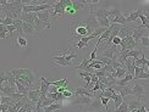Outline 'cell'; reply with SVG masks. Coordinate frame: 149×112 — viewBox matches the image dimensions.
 Masks as SVG:
<instances>
[{
	"mask_svg": "<svg viewBox=\"0 0 149 112\" xmlns=\"http://www.w3.org/2000/svg\"><path fill=\"white\" fill-rule=\"evenodd\" d=\"M70 49L67 50H60L59 53L61 54L60 56H54V61H55V65H59V66H63V67H67V66H71V60L76 59L77 57V54L76 53H71L69 54Z\"/></svg>",
	"mask_w": 149,
	"mask_h": 112,
	"instance_id": "obj_1",
	"label": "cell"
},
{
	"mask_svg": "<svg viewBox=\"0 0 149 112\" xmlns=\"http://www.w3.org/2000/svg\"><path fill=\"white\" fill-rule=\"evenodd\" d=\"M37 17L39 18V20L44 23V26L49 29L52 27V21H50V18H52V15H50V11H43V12H38V14H36Z\"/></svg>",
	"mask_w": 149,
	"mask_h": 112,
	"instance_id": "obj_2",
	"label": "cell"
},
{
	"mask_svg": "<svg viewBox=\"0 0 149 112\" xmlns=\"http://www.w3.org/2000/svg\"><path fill=\"white\" fill-rule=\"evenodd\" d=\"M144 93H146V90H144V86L143 85H141L138 83L133 84V86H132V95L137 97V100L141 101L142 99L144 97Z\"/></svg>",
	"mask_w": 149,
	"mask_h": 112,
	"instance_id": "obj_3",
	"label": "cell"
},
{
	"mask_svg": "<svg viewBox=\"0 0 149 112\" xmlns=\"http://www.w3.org/2000/svg\"><path fill=\"white\" fill-rule=\"evenodd\" d=\"M64 17L71 18V20L77 17L76 10L73 9V1H71V0H66V10H65V16Z\"/></svg>",
	"mask_w": 149,
	"mask_h": 112,
	"instance_id": "obj_4",
	"label": "cell"
},
{
	"mask_svg": "<svg viewBox=\"0 0 149 112\" xmlns=\"http://www.w3.org/2000/svg\"><path fill=\"white\" fill-rule=\"evenodd\" d=\"M0 89H1V95H4V96H12L15 93H17L16 86H11L8 83H6V85L1 84V88Z\"/></svg>",
	"mask_w": 149,
	"mask_h": 112,
	"instance_id": "obj_5",
	"label": "cell"
},
{
	"mask_svg": "<svg viewBox=\"0 0 149 112\" xmlns=\"http://www.w3.org/2000/svg\"><path fill=\"white\" fill-rule=\"evenodd\" d=\"M52 85V80H47L45 78H43L40 77V93H42V95L43 96H47L48 95V93H49V86Z\"/></svg>",
	"mask_w": 149,
	"mask_h": 112,
	"instance_id": "obj_6",
	"label": "cell"
},
{
	"mask_svg": "<svg viewBox=\"0 0 149 112\" xmlns=\"http://www.w3.org/2000/svg\"><path fill=\"white\" fill-rule=\"evenodd\" d=\"M40 96H42L40 90L34 89V90H29L28 91V100L31 101V104H36L37 105V102L39 101Z\"/></svg>",
	"mask_w": 149,
	"mask_h": 112,
	"instance_id": "obj_7",
	"label": "cell"
},
{
	"mask_svg": "<svg viewBox=\"0 0 149 112\" xmlns=\"http://www.w3.org/2000/svg\"><path fill=\"white\" fill-rule=\"evenodd\" d=\"M114 90L119 91V94L122 97H125L127 95H132V86H130V85H126V86H117V85H115Z\"/></svg>",
	"mask_w": 149,
	"mask_h": 112,
	"instance_id": "obj_8",
	"label": "cell"
},
{
	"mask_svg": "<svg viewBox=\"0 0 149 112\" xmlns=\"http://www.w3.org/2000/svg\"><path fill=\"white\" fill-rule=\"evenodd\" d=\"M74 95L77 96H89V97H94V94L93 93H91V90H87L86 88H83V86H79V88H77L76 90H74Z\"/></svg>",
	"mask_w": 149,
	"mask_h": 112,
	"instance_id": "obj_9",
	"label": "cell"
},
{
	"mask_svg": "<svg viewBox=\"0 0 149 112\" xmlns=\"http://www.w3.org/2000/svg\"><path fill=\"white\" fill-rule=\"evenodd\" d=\"M142 12H143V11H142L141 9L136 10V11H131V12H128V16L126 17L127 23H130V22H134L136 20H138L139 16L142 15Z\"/></svg>",
	"mask_w": 149,
	"mask_h": 112,
	"instance_id": "obj_10",
	"label": "cell"
},
{
	"mask_svg": "<svg viewBox=\"0 0 149 112\" xmlns=\"http://www.w3.org/2000/svg\"><path fill=\"white\" fill-rule=\"evenodd\" d=\"M92 102H93V100L89 96H77L76 100L73 101L74 105H88V106Z\"/></svg>",
	"mask_w": 149,
	"mask_h": 112,
	"instance_id": "obj_11",
	"label": "cell"
},
{
	"mask_svg": "<svg viewBox=\"0 0 149 112\" xmlns=\"http://www.w3.org/2000/svg\"><path fill=\"white\" fill-rule=\"evenodd\" d=\"M147 29H141V28H134L133 27V39L134 41L138 44V41L142 40V38L144 37V33H146Z\"/></svg>",
	"mask_w": 149,
	"mask_h": 112,
	"instance_id": "obj_12",
	"label": "cell"
},
{
	"mask_svg": "<svg viewBox=\"0 0 149 112\" xmlns=\"http://www.w3.org/2000/svg\"><path fill=\"white\" fill-rule=\"evenodd\" d=\"M94 38H95L94 34H92V35H89V37H86V38H82V39H81L79 41H77V43H74V45H76V46L79 49V50H81V49H82L83 46H87V45H88V41H89V40L94 39Z\"/></svg>",
	"mask_w": 149,
	"mask_h": 112,
	"instance_id": "obj_13",
	"label": "cell"
},
{
	"mask_svg": "<svg viewBox=\"0 0 149 112\" xmlns=\"http://www.w3.org/2000/svg\"><path fill=\"white\" fill-rule=\"evenodd\" d=\"M34 32H37L34 24H31V23H27V22L23 23V33L26 35H33Z\"/></svg>",
	"mask_w": 149,
	"mask_h": 112,
	"instance_id": "obj_14",
	"label": "cell"
},
{
	"mask_svg": "<svg viewBox=\"0 0 149 112\" xmlns=\"http://www.w3.org/2000/svg\"><path fill=\"white\" fill-rule=\"evenodd\" d=\"M143 51L141 50V49H134V50H128V54H127V57L128 59H134V60H138L139 56H143Z\"/></svg>",
	"mask_w": 149,
	"mask_h": 112,
	"instance_id": "obj_15",
	"label": "cell"
},
{
	"mask_svg": "<svg viewBox=\"0 0 149 112\" xmlns=\"http://www.w3.org/2000/svg\"><path fill=\"white\" fill-rule=\"evenodd\" d=\"M34 17H36V14H24V12H22L21 20H22L23 22H27V23H31V24H34Z\"/></svg>",
	"mask_w": 149,
	"mask_h": 112,
	"instance_id": "obj_16",
	"label": "cell"
},
{
	"mask_svg": "<svg viewBox=\"0 0 149 112\" xmlns=\"http://www.w3.org/2000/svg\"><path fill=\"white\" fill-rule=\"evenodd\" d=\"M126 74H127V71H126V68L125 67H121V68H117L115 74H114V78L115 79H122V78H125L126 77Z\"/></svg>",
	"mask_w": 149,
	"mask_h": 112,
	"instance_id": "obj_17",
	"label": "cell"
},
{
	"mask_svg": "<svg viewBox=\"0 0 149 112\" xmlns=\"http://www.w3.org/2000/svg\"><path fill=\"white\" fill-rule=\"evenodd\" d=\"M23 21L21 20V18H17V20H15L14 21V26L16 27V29H17V34L18 35H22L23 34Z\"/></svg>",
	"mask_w": 149,
	"mask_h": 112,
	"instance_id": "obj_18",
	"label": "cell"
},
{
	"mask_svg": "<svg viewBox=\"0 0 149 112\" xmlns=\"http://www.w3.org/2000/svg\"><path fill=\"white\" fill-rule=\"evenodd\" d=\"M123 100H125V99H123L120 94H117L115 97H114V107H113V110H116V109H119L120 106H121V104L123 102Z\"/></svg>",
	"mask_w": 149,
	"mask_h": 112,
	"instance_id": "obj_19",
	"label": "cell"
},
{
	"mask_svg": "<svg viewBox=\"0 0 149 112\" xmlns=\"http://www.w3.org/2000/svg\"><path fill=\"white\" fill-rule=\"evenodd\" d=\"M67 83H69V79L65 78V79H61V80H52V85L54 86H66Z\"/></svg>",
	"mask_w": 149,
	"mask_h": 112,
	"instance_id": "obj_20",
	"label": "cell"
},
{
	"mask_svg": "<svg viewBox=\"0 0 149 112\" xmlns=\"http://www.w3.org/2000/svg\"><path fill=\"white\" fill-rule=\"evenodd\" d=\"M113 112H130V109H128V102L126 100H123V102L121 104V106L119 109L114 110Z\"/></svg>",
	"mask_w": 149,
	"mask_h": 112,
	"instance_id": "obj_21",
	"label": "cell"
},
{
	"mask_svg": "<svg viewBox=\"0 0 149 112\" xmlns=\"http://www.w3.org/2000/svg\"><path fill=\"white\" fill-rule=\"evenodd\" d=\"M91 64H92V61H91L89 59H88V60H86V59H84V60H83L82 62H81V65L76 66V68H77V70H81V71H84L86 68L88 67V66H89Z\"/></svg>",
	"mask_w": 149,
	"mask_h": 112,
	"instance_id": "obj_22",
	"label": "cell"
},
{
	"mask_svg": "<svg viewBox=\"0 0 149 112\" xmlns=\"http://www.w3.org/2000/svg\"><path fill=\"white\" fill-rule=\"evenodd\" d=\"M17 43H18V45H20L21 48H27L28 46L27 39L24 38L23 35H17Z\"/></svg>",
	"mask_w": 149,
	"mask_h": 112,
	"instance_id": "obj_23",
	"label": "cell"
},
{
	"mask_svg": "<svg viewBox=\"0 0 149 112\" xmlns=\"http://www.w3.org/2000/svg\"><path fill=\"white\" fill-rule=\"evenodd\" d=\"M147 59H146V56H144V54H143V56H142L141 59H138V60H136L134 61V66H139V67H143L144 68V66L147 65Z\"/></svg>",
	"mask_w": 149,
	"mask_h": 112,
	"instance_id": "obj_24",
	"label": "cell"
},
{
	"mask_svg": "<svg viewBox=\"0 0 149 112\" xmlns=\"http://www.w3.org/2000/svg\"><path fill=\"white\" fill-rule=\"evenodd\" d=\"M14 18H11V17H5L4 20H1L0 18V24H3V26H12L14 24Z\"/></svg>",
	"mask_w": 149,
	"mask_h": 112,
	"instance_id": "obj_25",
	"label": "cell"
},
{
	"mask_svg": "<svg viewBox=\"0 0 149 112\" xmlns=\"http://www.w3.org/2000/svg\"><path fill=\"white\" fill-rule=\"evenodd\" d=\"M89 106L92 107V109H94V110H100L102 109V101H100V99H94V101H93Z\"/></svg>",
	"mask_w": 149,
	"mask_h": 112,
	"instance_id": "obj_26",
	"label": "cell"
},
{
	"mask_svg": "<svg viewBox=\"0 0 149 112\" xmlns=\"http://www.w3.org/2000/svg\"><path fill=\"white\" fill-rule=\"evenodd\" d=\"M61 109V105L58 104V102H55L53 105H50V106H48L44 109V112H52V111H55V110H60Z\"/></svg>",
	"mask_w": 149,
	"mask_h": 112,
	"instance_id": "obj_27",
	"label": "cell"
},
{
	"mask_svg": "<svg viewBox=\"0 0 149 112\" xmlns=\"http://www.w3.org/2000/svg\"><path fill=\"white\" fill-rule=\"evenodd\" d=\"M138 79H149V73L146 72V71H142L139 74L134 76V79L133 80H138Z\"/></svg>",
	"mask_w": 149,
	"mask_h": 112,
	"instance_id": "obj_28",
	"label": "cell"
},
{
	"mask_svg": "<svg viewBox=\"0 0 149 112\" xmlns=\"http://www.w3.org/2000/svg\"><path fill=\"white\" fill-rule=\"evenodd\" d=\"M100 101H102V105L104 106V109H105V111L107 112H109V107H108V104H109V101H110V99H108V97H102L100 99Z\"/></svg>",
	"mask_w": 149,
	"mask_h": 112,
	"instance_id": "obj_29",
	"label": "cell"
},
{
	"mask_svg": "<svg viewBox=\"0 0 149 112\" xmlns=\"http://www.w3.org/2000/svg\"><path fill=\"white\" fill-rule=\"evenodd\" d=\"M141 45L142 46H144V48H149V38H148V35H144L143 38H142V40H141Z\"/></svg>",
	"mask_w": 149,
	"mask_h": 112,
	"instance_id": "obj_30",
	"label": "cell"
},
{
	"mask_svg": "<svg viewBox=\"0 0 149 112\" xmlns=\"http://www.w3.org/2000/svg\"><path fill=\"white\" fill-rule=\"evenodd\" d=\"M6 28H8V32H9V34H10L11 37H12V34H14L15 30H17L14 24H12V26H6Z\"/></svg>",
	"mask_w": 149,
	"mask_h": 112,
	"instance_id": "obj_31",
	"label": "cell"
},
{
	"mask_svg": "<svg viewBox=\"0 0 149 112\" xmlns=\"http://www.w3.org/2000/svg\"><path fill=\"white\" fill-rule=\"evenodd\" d=\"M73 94H74V93L71 91L70 89H66V90L64 91V96H65V97H71V96H73Z\"/></svg>",
	"mask_w": 149,
	"mask_h": 112,
	"instance_id": "obj_32",
	"label": "cell"
},
{
	"mask_svg": "<svg viewBox=\"0 0 149 112\" xmlns=\"http://www.w3.org/2000/svg\"><path fill=\"white\" fill-rule=\"evenodd\" d=\"M142 71H144L143 67H139V66H134V76H137V74H139Z\"/></svg>",
	"mask_w": 149,
	"mask_h": 112,
	"instance_id": "obj_33",
	"label": "cell"
},
{
	"mask_svg": "<svg viewBox=\"0 0 149 112\" xmlns=\"http://www.w3.org/2000/svg\"><path fill=\"white\" fill-rule=\"evenodd\" d=\"M121 41H122V39L120 38V37H116V38H114V40H113V43H114L115 46H116V45H120Z\"/></svg>",
	"mask_w": 149,
	"mask_h": 112,
	"instance_id": "obj_34",
	"label": "cell"
},
{
	"mask_svg": "<svg viewBox=\"0 0 149 112\" xmlns=\"http://www.w3.org/2000/svg\"><path fill=\"white\" fill-rule=\"evenodd\" d=\"M0 38H1V39H6V38H8V34H6V33H0Z\"/></svg>",
	"mask_w": 149,
	"mask_h": 112,
	"instance_id": "obj_35",
	"label": "cell"
},
{
	"mask_svg": "<svg viewBox=\"0 0 149 112\" xmlns=\"http://www.w3.org/2000/svg\"><path fill=\"white\" fill-rule=\"evenodd\" d=\"M147 66H148V71H147V72H148V73H149V60H148V61H147Z\"/></svg>",
	"mask_w": 149,
	"mask_h": 112,
	"instance_id": "obj_36",
	"label": "cell"
},
{
	"mask_svg": "<svg viewBox=\"0 0 149 112\" xmlns=\"http://www.w3.org/2000/svg\"><path fill=\"white\" fill-rule=\"evenodd\" d=\"M148 38H149V33H148ZM148 49H149V48H148Z\"/></svg>",
	"mask_w": 149,
	"mask_h": 112,
	"instance_id": "obj_37",
	"label": "cell"
},
{
	"mask_svg": "<svg viewBox=\"0 0 149 112\" xmlns=\"http://www.w3.org/2000/svg\"><path fill=\"white\" fill-rule=\"evenodd\" d=\"M83 112H88V111H83Z\"/></svg>",
	"mask_w": 149,
	"mask_h": 112,
	"instance_id": "obj_38",
	"label": "cell"
}]
</instances>
